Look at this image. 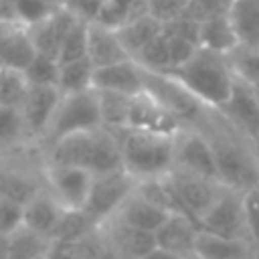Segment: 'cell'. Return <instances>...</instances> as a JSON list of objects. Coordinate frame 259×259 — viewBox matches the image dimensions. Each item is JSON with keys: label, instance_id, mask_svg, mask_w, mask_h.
Returning a JSON list of instances; mask_svg holds the SVG:
<instances>
[{"label": "cell", "instance_id": "obj_1", "mask_svg": "<svg viewBox=\"0 0 259 259\" xmlns=\"http://www.w3.org/2000/svg\"><path fill=\"white\" fill-rule=\"evenodd\" d=\"M194 130L202 132L208 140L217 164L219 182L225 188L243 192L259 182V168L255 162L251 138L229 123L219 113V109L206 107L202 119Z\"/></svg>", "mask_w": 259, "mask_h": 259}, {"label": "cell", "instance_id": "obj_2", "mask_svg": "<svg viewBox=\"0 0 259 259\" xmlns=\"http://www.w3.org/2000/svg\"><path fill=\"white\" fill-rule=\"evenodd\" d=\"M121 132L95 127L89 132L71 134L40 150L42 160L51 164L77 166L87 172L103 174L121 168Z\"/></svg>", "mask_w": 259, "mask_h": 259}, {"label": "cell", "instance_id": "obj_3", "mask_svg": "<svg viewBox=\"0 0 259 259\" xmlns=\"http://www.w3.org/2000/svg\"><path fill=\"white\" fill-rule=\"evenodd\" d=\"M190 95L202 105L219 109L231 95L235 83V69L231 57L198 49L196 55L182 67L168 71Z\"/></svg>", "mask_w": 259, "mask_h": 259}, {"label": "cell", "instance_id": "obj_4", "mask_svg": "<svg viewBox=\"0 0 259 259\" xmlns=\"http://www.w3.org/2000/svg\"><path fill=\"white\" fill-rule=\"evenodd\" d=\"M121 168L138 182L162 178L172 170L174 136L123 130L121 132Z\"/></svg>", "mask_w": 259, "mask_h": 259}, {"label": "cell", "instance_id": "obj_5", "mask_svg": "<svg viewBox=\"0 0 259 259\" xmlns=\"http://www.w3.org/2000/svg\"><path fill=\"white\" fill-rule=\"evenodd\" d=\"M99 125H101V119H99V105H97L95 89L61 95L57 109L51 117V123L47 127V134L38 148L45 150L47 146L55 144L61 138H67L79 132H89Z\"/></svg>", "mask_w": 259, "mask_h": 259}, {"label": "cell", "instance_id": "obj_6", "mask_svg": "<svg viewBox=\"0 0 259 259\" xmlns=\"http://www.w3.org/2000/svg\"><path fill=\"white\" fill-rule=\"evenodd\" d=\"M164 186L172 200V212H180L198 225V219L210 208L225 186L217 180H208L196 174H188L172 168L162 176Z\"/></svg>", "mask_w": 259, "mask_h": 259}, {"label": "cell", "instance_id": "obj_7", "mask_svg": "<svg viewBox=\"0 0 259 259\" xmlns=\"http://www.w3.org/2000/svg\"><path fill=\"white\" fill-rule=\"evenodd\" d=\"M136 184L138 180L132 174H127L123 168L95 174L83 210L97 225H101L117 212V208L125 202V198L136 190Z\"/></svg>", "mask_w": 259, "mask_h": 259}, {"label": "cell", "instance_id": "obj_8", "mask_svg": "<svg viewBox=\"0 0 259 259\" xmlns=\"http://www.w3.org/2000/svg\"><path fill=\"white\" fill-rule=\"evenodd\" d=\"M144 89L156 101H160L182 123V127H196L206 111V105H202L194 95H190L168 73L144 71Z\"/></svg>", "mask_w": 259, "mask_h": 259}, {"label": "cell", "instance_id": "obj_9", "mask_svg": "<svg viewBox=\"0 0 259 259\" xmlns=\"http://www.w3.org/2000/svg\"><path fill=\"white\" fill-rule=\"evenodd\" d=\"M198 231L235 241H251L243 210V196L239 190L225 188L210 208L198 219Z\"/></svg>", "mask_w": 259, "mask_h": 259}, {"label": "cell", "instance_id": "obj_10", "mask_svg": "<svg viewBox=\"0 0 259 259\" xmlns=\"http://www.w3.org/2000/svg\"><path fill=\"white\" fill-rule=\"evenodd\" d=\"M42 184L45 190L63 206V208H83L93 174L67 164H51L42 160Z\"/></svg>", "mask_w": 259, "mask_h": 259}, {"label": "cell", "instance_id": "obj_11", "mask_svg": "<svg viewBox=\"0 0 259 259\" xmlns=\"http://www.w3.org/2000/svg\"><path fill=\"white\" fill-rule=\"evenodd\" d=\"M172 168L219 182L210 144L204 138V134L194 127H184L174 136Z\"/></svg>", "mask_w": 259, "mask_h": 259}, {"label": "cell", "instance_id": "obj_12", "mask_svg": "<svg viewBox=\"0 0 259 259\" xmlns=\"http://www.w3.org/2000/svg\"><path fill=\"white\" fill-rule=\"evenodd\" d=\"M61 99V93L53 85H28L26 95L18 107L26 138L32 146H40L47 127L51 123V117L57 109V103ZM40 150V148H38Z\"/></svg>", "mask_w": 259, "mask_h": 259}, {"label": "cell", "instance_id": "obj_13", "mask_svg": "<svg viewBox=\"0 0 259 259\" xmlns=\"http://www.w3.org/2000/svg\"><path fill=\"white\" fill-rule=\"evenodd\" d=\"M99 235L103 239L107 259H142L146 253L156 249L154 233L134 229L117 219L101 223Z\"/></svg>", "mask_w": 259, "mask_h": 259}, {"label": "cell", "instance_id": "obj_14", "mask_svg": "<svg viewBox=\"0 0 259 259\" xmlns=\"http://www.w3.org/2000/svg\"><path fill=\"white\" fill-rule=\"evenodd\" d=\"M127 130H144V132H154L164 136H176L184 127L160 101H156L144 89L132 95L130 99Z\"/></svg>", "mask_w": 259, "mask_h": 259}, {"label": "cell", "instance_id": "obj_15", "mask_svg": "<svg viewBox=\"0 0 259 259\" xmlns=\"http://www.w3.org/2000/svg\"><path fill=\"white\" fill-rule=\"evenodd\" d=\"M219 113L233 123L247 138L259 136V103L253 95V89L247 79L235 73V83L229 99L219 107Z\"/></svg>", "mask_w": 259, "mask_h": 259}, {"label": "cell", "instance_id": "obj_16", "mask_svg": "<svg viewBox=\"0 0 259 259\" xmlns=\"http://www.w3.org/2000/svg\"><path fill=\"white\" fill-rule=\"evenodd\" d=\"M75 22H77V18L73 16V12H69L65 6H59L49 16H45L42 20H38L32 26H28L26 32H28L30 42L38 55H45V57L57 61L61 45Z\"/></svg>", "mask_w": 259, "mask_h": 259}, {"label": "cell", "instance_id": "obj_17", "mask_svg": "<svg viewBox=\"0 0 259 259\" xmlns=\"http://www.w3.org/2000/svg\"><path fill=\"white\" fill-rule=\"evenodd\" d=\"M196 235H198V225L192 219L180 212H170L164 219V223L156 229L154 239H156L158 249H164L176 255L178 259H184L192 255Z\"/></svg>", "mask_w": 259, "mask_h": 259}, {"label": "cell", "instance_id": "obj_18", "mask_svg": "<svg viewBox=\"0 0 259 259\" xmlns=\"http://www.w3.org/2000/svg\"><path fill=\"white\" fill-rule=\"evenodd\" d=\"M42 188L45 184L40 170L34 172L28 166L8 164L6 158H0V198H8L24 206Z\"/></svg>", "mask_w": 259, "mask_h": 259}, {"label": "cell", "instance_id": "obj_19", "mask_svg": "<svg viewBox=\"0 0 259 259\" xmlns=\"http://www.w3.org/2000/svg\"><path fill=\"white\" fill-rule=\"evenodd\" d=\"M93 89L136 95V93L144 91V69L134 59H125L115 65L95 69L93 71Z\"/></svg>", "mask_w": 259, "mask_h": 259}, {"label": "cell", "instance_id": "obj_20", "mask_svg": "<svg viewBox=\"0 0 259 259\" xmlns=\"http://www.w3.org/2000/svg\"><path fill=\"white\" fill-rule=\"evenodd\" d=\"M87 59L95 69L115 65L119 61L130 59L123 51L117 32L113 28L89 22L87 24Z\"/></svg>", "mask_w": 259, "mask_h": 259}, {"label": "cell", "instance_id": "obj_21", "mask_svg": "<svg viewBox=\"0 0 259 259\" xmlns=\"http://www.w3.org/2000/svg\"><path fill=\"white\" fill-rule=\"evenodd\" d=\"M170 212H166L164 208L152 204L150 200L142 198L136 190L125 198V202L117 208V212L111 219H117L123 225H130L134 229H142L148 233H156V229L164 223V219Z\"/></svg>", "mask_w": 259, "mask_h": 259}, {"label": "cell", "instance_id": "obj_22", "mask_svg": "<svg viewBox=\"0 0 259 259\" xmlns=\"http://www.w3.org/2000/svg\"><path fill=\"white\" fill-rule=\"evenodd\" d=\"M61 210L63 206L42 188L22 206V227L51 239V233L59 221Z\"/></svg>", "mask_w": 259, "mask_h": 259}, {"label": "cell", "instance_id": "obj_23", "mask_svg": "<svg viewBox=\"0 0 259 259\" xmlns=\"http://www.w3.org/2000/svg\"><path fill=\"white\" fill-rule=\"evenodd\" d=\"M241 47L239 36L235 34L229 16H217L210 20L200 22V32H198V49L231 57L237 49Z\"/></svg>", "mask_w": 259, "mask_h": 259}, {"label": "cell", "instance_id": "obj_24", "mask_svg": "<svg viewBox=\"0 0 259 259\" xmlns=\"http://www.w3.org/2000/svg\"><path fill=\"white\" fill-rule=\"evenodd\" d=\"M251 245L253 241L221 239L198 231L192 255L198 259H251Z\"/></svg>", "mask_w": 259, "mask_h": 259}, {"label": "cell", "instance_id": "obj_25", "mask_svg": "<svg viewBox=\"0 0 259 259\" xmlns=\"http://www.w3.org/2000/svg\"><path fill=\"white\" fill-rule=\"evenodd\" d=\"M36 51L30 42V36L24 26L14 28L10 34H6L0 40V63L2 69H14L24 71L28 63L34 59Z\"/></svg>", "mask_w": 259, "mask_h": 259}, {"label": "cell", "instance_id": "obj_26", "mask_svg": "<svg viewBox=\"0 0 259 259\" xmlns=\"http://www.w3.org/2000/svg\"><path fill=\"white\" fill-rule=\"evenodd\" d=\"M115 32H117V38H119L123 51L127 53V57L134 59L140 49H144L152 38H156L162 32V24L156 18H152L150 14H146L136 20L123 22Z\"/></svg>", "mask_w": 259, "mask_h": 259}, {"label": "cell", "instance_id": "obj_27", "mask_svg": "<svg viewBox=\"0 0 259 259\" xmlns=\"http://www.w3.org/2000/svg\"><path fill=\"white\" fill-rule=\"evenodd\" d=\"M227 16L241 47H251L259 36V0H233Z\"/></svg>", "mask_w": 259, "mask_h": 259}, {"label": "cell", "instance_id": "obj_28", "mask_svg": "<svg viewBox=\"0 0 259 259\" xmlns=\"http://www.w3.org/2000/svg\"><path fill=\"white\" fill-rule=\"evenodd\" d=\"M36 148L28 142L20 111L14 107H0V158Z\"/></svg>", "mask_w": 259, "mask_h": 259}, {"label": "cell", "instance_id": "obj_29", "mask_svg": "<svg viewBox=\"0 0 259 259\" xmlns=\"http://www.w3.org/2000/svg\"><path fill=\"white\" fill-rule=\"evenodd\" d=\"M97 229L99 225L83 208H63L51 233V241H81Z\"/></svg>", "mask_w": 259, "mask_h": 259}, {"label": "cell", "instance_id": "obj_30", "mask_svg": "<svg viewBox=\"0 0 259 259\" xmlns=\"http://www.w3.org/2000/svg\"><path fill=\"white\" fill-rule=\"evenodd\" d=\"M130 99H132V95H123V93H115V91H97L101 127L113 130V132L127 130Z\"/></svg>", "mask_w": 259, "mask_h": 259}, {"label": "cell", "instance_id": "obj_31", "mask_svg": "<svg viewBox=\"0 0 259 259\" xmlns=\"http://www.w3.org/2000/svg\"><path fill=\"white\" fill-rule=\"evenodd\" d=\"M93 71L95 67L89 63V59H79L73 63L59 65V77H57V89L61 95L79 93L93 89Z\"/></svg>", "mask_w": 259, "mask_h": 259}, {"label": "cell", "instance_id": "obj_32", "mask_svg": "<svg viewBox=\"0 0 259 259\" xmlns=\"http://www.w3.org/2000/svg\"><path fill=\"white\" fill-rule=\"evenodd\" d=\"M51 239L26 227H18L8 235V259H34L47 255Z\"/></svg>", "mask_w": 259, "mask_h": 259}, {"label": "cell", "instance_id": "obj_33", "mask_svg": "<svg viewBox=\"0 0 259 259\" xmlns=\"http://www.w3.org/2000/svg\"><path fill=\"white\" fill-rule=\"evenodd\" d=\"M134 61L148 73H168L170 71V53H168V38L160 32L152 38L144 49H140Z\"/></svg>", "mask_w": 259, "mask_h": 259}, {"label": "cell", "instance_id": "obj_34", "mask_svg": "<svg viewBox=\"0 0 259 259\" xmlns=\"http://www.w3.org/2000/svg\"><path fill=\"white\" fill-rule=\"evenodd\" d=\"M28 89V81L22 71L0 69V107L18 109Z\"/></svg>", "mask_w": 259, "mask_h": 259}, {"label": "cell", "instance_id": "obj_35", "mask_svg": "<svg viewBox=\"0 0 259 259\" xmlns=\"http://www.w3.org/2000/svg\"><path fill=\"white\" fill-rule=\"evenodd\" d=\"M87 24L89 22H83V20H77L73 24V28L69 30V34L65 36V40L61 45V51L57 57L59 65L73 63V61L87 57Z\"/></svg>", "mask_w": 259, "mask_h": 259}, {"label": "cell", "instance_id": "obj_36", "mask_svg": "<svg viewBox=\"0 0 259 259\" xmlns=\"http://www.w3.org/2000/svg\"><path fill=\"white\" fill-rule=\"evenodd\" d=\"M28 85H53L57 87L59 77V63L55 59H49L45 55H34V59L28 63V67L22 71Z\"/></svg>", "mask_w": 259, "mask_h": 259}, {"label": "cell", "instance_id": "obj_37", "mask_svg": "<svg viewBox=\"0 0 259 259\" xmlns=\"http://www.w3.org/2000/svg\"><path fill=\"white\" fill-rule=\"evenodd\" d=\"M233 0H190L184 16L196 22H204L217 16H227Z\"/></svg>", "mask_w": 259, "mask_h": 259}, {"label": "cell", "instance_id": "obj_38", "mask_svg": "<svg viewBox=\"0 0 259 259\" xmlns=\"http://www.w3.org/2000/svg\"><path fill=\"white\" fill-rule=\"evenodd\" d=\"M241 196H243V210H245L249 239L259 241V182L243 190Z\"/></svg>", "mask_w": 259, "mask_h": 259}, {"label": "cell", "instance_id": "obj_39", "mask_svg": "<svg viewBox=\"0 0 259 259\" xmlns=\"http://www.w3.org/2000/svg\"><path fill=\"white\" fill-rule=\"evenodd\" d=\"M190 0H150V16L156 18L160 24L172 22L180 16H184L186 6Z\"/></svg>", "mask_w": 259, "mask_h": 259}, {"label": "cell", "instance_id": "obj_40", "mask_svg": "<svg viewBox=\"0 0 259 259\" xmlns=\"http://www.w3.org/2000/svg\"><path fill=\"white\" fill-rule=\"evenodd\" d=\"M166 38H168V53H170V71L186 65L198 51V45L186 38H178V36H166Z\"/></svg>", "mask_w": 259, "mask_h": 259}, {"label": "cell", "instance_id": "obj_41", "mask_svg": "<svg viewBox=\"0 0 259 259\" xmlns=\"http://www.w3.org/2000/svg\"><path fill=\"white\" fill-rule=\"evenodd\" d=\"M18 227H22V204L0 198V235L8 237Z\"/></svg>", "mask_w": 259, "mask_h": 259}, {"label": "cell", "instance_id": "obj_42", "mask_svg": "<svg viewBox=\"0 0 259 259\" xmlns=\"http://www.w3.org/2000/svg\"><path fill=\"white\" fill-rule=\"evenodd\" d=\"M198 32H200V22L190 20L186 16H180L172 22L162 24V34L166 36H178V38H186L194 45H198Z\"/></svg>", "mask_w": 259, "mask_h": 259}, {"label": "cell", "instance_id": "obj_43", "mask_svg": "<svg viewBox=\"0 0 259 259\" xmlns=\"http://www.w3.org/2000/svg\"><path fill=\"white\" fill-rule=\"evenodd\" d=\"M63 6L73 12L77 20L83 22H93L97 16V10L101 6V0H63Z\"/></svg>", "mask_w": 259, "mask_h": 259}, {"label": "cell", "instance_id": "obj_44", "mask_svg": "<svg viewBox=\"0 0 259 259\" xmlns=\"http://www.w3.org/2000/svg\"><path fill=\"white\" fill-rule=\"evenodd\" d=\"M148 12H150V0H127L125 22L127 20H136L140 16H146Z\"/></svg>", "mask_w": 259, "mask_h": 259}, {"label": "cell", "instance_id": "obj_45", "mask_svg": "<svg viewBox=\"0 0 259 259\" xmlns=\"http://www.w3.org/2000/svg\"><path fill=\"white\" fill-rule=\"evenodd\" d=\"M142 259H178L176 255H172V253H168V251H164V249H152L150 253H146Z\"/></svg>", "mask_w": 259, "mask_h": 259}, {"label": "cell", "instance_id": "obj_46", "mask_svg": "<svg viewBox=\"0 0 259 259\" xmlns=\"http://www.w3.org/2000/svg\"><path fill=\"white\" fill-rule=\"evenodd\" d=\"M20 24H14V22H4V20H0V40L6 36V34H10L14 28H18Z\"/></svg>", "mask_w": 259, "mask_h": 259}, {"label": "cell", "instance_id": "obj_47", "mask_svg": "<svg viewBox=\"0 0 259 259\" xmlns=\"http://www.w3.org/2000/svg\"><path fill=\"white\" fill-rule=\"evenodd\" d=\"M0 259H8V237L0 235Z\"/></svg>", "mask_w": 259, "mask_h": 259}, {"label": "cell", "instance_id": "obj_48", "mask_svg": "<svg viewBox=\"0 0 259 259\" xmlns=\"http://www.w3.org/2000/svg\"><path fill=\"white\" fill-rule=\"evenodd\" d=\"M251 142H253V154H255V162H257V168H259V136H255Z\"/></svg>", "mask_w": 259, "mask_h": 259}, {"label": "cell", "instance_id": "obj_49", "mask_svg": "<svg viewBox=\"0 0 259 259\" xmlns=\"http://www.w3.org/2000/svg\"><path fill=\"white\" fill-rule=\"evenodd\" d=\"M249 85H251V89H253V95H255V99H257V103H259V79H255V81H249Z\"/></svg>", "mask_w": 259, "mask_h": 259}, {"label": "cell", "instance_id": "obj_50", "mask_svg": "<svg viewBox=\"0 0 259 259\" xmlns=\"http://www.w3.org/2000/svg\"><path fill=\"white\" fill-rule=\"evenodd\" d=\"M251 259H259V241H253L251 245Z\"/></svg>", "mask_w": 259, "mask_h": 259}, {"label": "cell", "instance_id": "obj_51", "mask_svg": "<svg viewBox=\"0 0 259 259\" xmlns=\"http://www.w3.org/2000/svg\"><path fill=\"white\" fill-rule=\"evenodd\" d=\"M247 49H253V51H259V36H257V38L253 40V45H251V47H247Z\"/></svg>", "mask_w": 259, "mask_h": 259}, {"label": "cell", "instance_id": "obj_52", "mask_svg": "<svg viewBox=\"0 0 259 259\" xmlns=\"http://www.w3.org/2000/svg\"><path fill=\"white\" fill-rule=\"evenodd\" d=\"M49 4H55V6H63V0H45Z\"/></svg>", "mask_w": 259, "mask_h": 259}, {"label": "cell", "instance_id": "obj_53", "mask_svg": "<svg viewBox=\"0 0 259 259\" xmlns=\"http://www.w3.org/2000/svg\"><path fill=\"white\" fill-rule=\"evenodd\" d=\"M184 259H198L196 255H188V257H184Z\"/></svg>", "mask_w": 259, "mask_h": 259}, {"label": "cell", "instance_id": "obj_54", "mask_svg": "<svg viewBox=\"0 0 259 259\" xmlns=\"http://www.w3.org/2000/svg\"><path fill=\"white\" fill-rule=\"evenodd\" d=\"M34 259H47V255H40V257H34Z\"/></svg>", "mask_w": 259, "mask_h": 259}, {"label": "cell", "instance_id": "obj_55", "mask_svg": "<svg viewBox=\"0 0 259 259\" xmlns=\"http://www.w3.org/2000/svg\"><path fill=\"white\" fill-rule=\"evenodd\" d=\"M0 69H2V63H0Z\"/></svg>", "mask_w": 259, "mask_h": 259}]
</instances>
